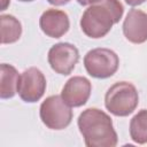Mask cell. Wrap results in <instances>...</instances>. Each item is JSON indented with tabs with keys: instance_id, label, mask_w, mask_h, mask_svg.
I'll use <instances>...</instances> for the list:
<instances>
[{
	"instance_id": "cell-1",
	"label": "cell",
	"mask_w": 147,
	"mask_h": 147,
	"mask_svg": "<svg viewBox=\"0 0 147 147\" xmlns=\"http://www.w3.org/2000/svg\"><path fill=\"white\" fill-rule=\"evenodd\" d=\"M77 124L87 147H115L118 142L110 116L99 108L83 110Z\"/></svg>"
},
{
	"instance_id": "cell-2",
	"label": "cell",
	"mask_w": 147,
	"mask_h": 147,
	"mask_svg": "<svg viewBox=\"0 0 147 147\" xmlns=\"http://www.w3.org/2000/svg\"><path fill=\"white\" fill-rule=\"evenodd\" d=\"M123 13L124 7L119 0H100L85 9L79 23L80 29L90 38H103L113 25L119 22Z\"/></svg>"
},
{
	"instance_id": "cell-3",
	"label": "cell",
	"mask_w": 147,
	"mask_h": 147,
	"mask_svg": "<svg viewBox=\"0 0 147 147\" xmlns=\"http://www.w3.org/2000/svg\"><path fill=\"white\" fill-rule=\"evenodd\" d=\"M139 103V94L136 86L129 82H117L111 85L105 95L107 110L118 117L132 114Z\"/></svg>"
},
{
	"instance_id": "cell-4",
	"label": "cell",
	"mask_w": 147,
	"mask_h": 147,
	"mask_svg": "<svg viewBox=\"0 0 147 147\" xmlns=\"http://www.w3.org/2000/svg\"><path fill=\"white\" fill-rule=\"evenodd\" d=\"M118 65V55L109 48H93L84 56V67L87 74L93 78H109L117 71Z\"/></svg>"
},
{
	"instance_id": "cell-5",
	"label": "cell",
	"mask_w": 147,
	"mask_h": 147,
	"mask_svg": "<svg viewBox=\"0 0 147 147\" xmlns=\"http://www.w3.org/2000/svg\"><path fill=\"white\" fill-rule=\"evenodd\" d=\"M41 122L51 130H63L72 121L71 107L61 95H51L46 98L39 109Z\"/></svg>"
},
{
	"instance_id": "cell-6",
	"label": "cell",
	"mask_w": 147,
	"mask_h": 147,
	"mask_svg": "<svg viewBox=\"0 0 147 147\" xmlns=\"http://www.w3.org/2000/svg\"><path fill=\"white\" fill-rule=\"evenodd\" d=\"M51 68L59 75H70L79 61L77 47L70 42H57L53 45L47 55Z\"/></svg>"
},
{
	"instance_id": "cell-7",
	"label": "cell",
	"mask_w": 147,
	"mask_h": 147,
	"mask_svg": "<svg viewBox=\"0 0 147 147\" xmlns=\"http://www.w3.org/2000/svg\"><path fill=\"white\" fill-rule=\"evenodd\" d=\"M46 86L47 82L41 70L36 67H31L21 74L17 93L24 102L33 103L42 98Z\"/></svg>"
},
{
	"instance_id": "cell-8",
	"label": "cell",
	"mask_w": 147,
	"mask_h": 147,
	"mask_svg": "<svg viewBox=\"0 0 147 147\" xmlns=\"http://www.w3.org/2000/svg\"><path fill=\"white\" fill-rule=\"evenodd\" d=\"M91 92L92 84L86 77L74 76L62 87L61 96L70 107H82L90 99Z\"/></svg>"
},
{
	"instance_id": "cell-9",
	"label": "cell",
	"mask_w": 147,
	"mask_h": 147,
	"mask_svg": "<svg viewBox=\"0 0 147 147\" xmlns=\"http://www.w3.org/2000/svg\"><path fill=\"white\" fill-rule=\"evenodd\" d=\"M123 34L132 44L147 41V14L140 9L132 8L123 22Z\"/></svg>"
},
{
	"instance_id": "cell-10",
	"label": "cell",
	"mask_w": 147,
	"mask_h": 147,
	"mask_svg": "<svg viewBox=\"0 0 147 147\" xmlns=\"http://www.w3.org/2000/svg\"><path fill=\"white\" fill-rule=\"evenodd\" d=\"M39 26L47 37L61 38L68 32L70 21L67 13L63 10L51 8L41 14L39 18Z\"/></svg>"
},
{
	"instance_id": "cell-11",
	"label": "cell",
	"mask_w": 147,
	"mask_h": 147,
	"mask_svg": "<svg viewBox=\"0 0 147 147\" xmlns=\"http://www.w3.org/2000/svg\"><path fill=\"white\" fill-rule=\"evenodd\" d=\"M20 76L16 68L8 63L1 64V80H0V96L1 99L13 98L18 90Z\"/></svg>"
},
{
	"instance_id": "cell-12",
	"label": "cell",
	"mask_w": 147,
	"mask_h": 147,
	"mask_svg": "<svg viewBox=\"0 0 147 147\" xmlns=\"http://www.w3.org/2000/svg\"><path fill=\"white\" fill-rule=\"evenodd\" d=\"M1 23V44H14L22 34V24L13 15L2 14L0 16Z\"/></svg>"
},
{
	"instance_id": "cell-13",
	"label": "cell",
	"mask_w": 147,
	"mask_h": 147,
	"mask_svg": "<svg viewBox=\"0 0 147 147\" xmlns=\"http://www.w3.org/2000/svg\"><path fill=\"white\" fill-rule=\"evenodd\" d=\"M130 137L139 145L147 144V109L139 110L130 121Z\"/></svg>"
},
{
	"instance_id": "cell-14",
	"label": "cell",
	"mask_w": 147,
	"mask_h": 147,
	"mask_svg": "<svg viewBox=\"0 0 147 147\" xmlns=\"http://www.w3.org/2000/svg\"><path fill=\"white\" fill-rule=\"evenodd\" d=\"M48 3L53 5V6H63V5H67L69 3L71 0H47Z\"/></svg>"
},
{
	"instance_id": "cell-15",
	"label": "cell",
	"mask_w": 147,
	"mask_h": 147,
	"mask_svg": "<svg viewBox=\"0 0 147 147\" xmlns=\"http://www.w3.org/2000/svg\"><path fill=\"white\" fill-rule=\"evenodd\" d=\"M146 0H125V2L132 7H136V6H139L141 3H144Z\"/></svg>"
},
{
	"instance_id": "cell-16",
	"label": "cell",
	"mask_w": 147,
	"mask_h": 147,
	"mask_svg": "<svg viewBox=\"0 0 147 147\" xmlns=\"http://www.w3.org/2000/svg\"><path fill=\"white\" fill-rule=\"evenodd\" d=\"M77 1H78V3L82 5V6H88V5L95 3V2H98V1H100V0H77Z\"/></svg>"
},
{
	"instance_id": "cell-17",
	"label": "cell",
	"mask_w": 147,
	"mask_h": 147,
	"mask_svg": "<svg viewBox=\"0 0 147 147\" xmlns=\"http://www.w3.org/2000/svg\"><path fill=\"white\" fill-rule=\"evenodd\" d=\"M9 3H10V0H1V9L0 10H5Z\"/></svg>"
},
{
	"instance_id": "cell-18",
	"label": "cell",
	"mask_w": 147,
	"mask_h": 147,
	"mask_svg": "<svg viewBox=\"0 0 147 147\" xmlns=\"http://www.w3.org/2000/svg\"><path fill=\"white\" fill-rule=\"evenodd\" d=\"M18 1H22V2H31V1H34V0H18Z\"/></svg>"
}]
</instances>
